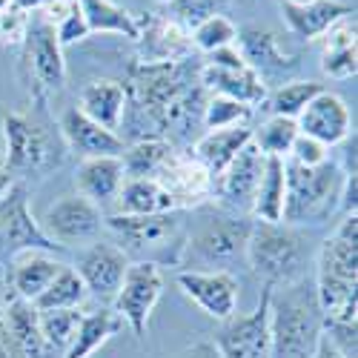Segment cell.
Segmentation results:
<instances>
[{
    "label": "cell",
    "mask_w": 358,
    "mask_h": 358,
    "mask_svg": "<svg viewBox=\"0 0 358 358\" xmlns=\"http://www.w3.org/2000/svg\"><path fill=\"white\" fill-rule=\"evenodd\" d=\"M169 12H172V20L181 23L187 32H192V29L198 23H203L206 17L213 15H221L224 9V0H169Z\"/></svg>",
    "instance_id": "ab89813d"
},
{
    "label": "cell",
    "mask_w": 358,
    "mask_h": 358,
    "mask_svg": "<svg viewBox=\"0 0 358 358\" xmlns=\"http://www.w3.org/2000/svg\"><path fill=\"white\" fill-rule=\"evenodd\" d=\"M321 83L315 80H289V83H281L275 92L266 95V109H270V115H281V117H295L304 112V106L321 92Z\"/></svg>",
    "instance_id": "e575fe53"
},
{
    "label": "cell",
    "mask_w": 358,
    "mask_h": 358,
    "mask_svg": "<svg viewBox=\"0 0 358 358\" xmlns=\"http://www.w3.org/2000/svg\"><path fill=\"white\" fill-rule=\"evenodd\" d=\"M29 20H32V15L17 9L15 3L0 12V46H23Z\"/></svg>",
    "instance_id": "60d3db41"
},
{
    "label": "cell",
    "mask_w": 358,
    "mask_h": 358,
    "mask_svg": "<svg viewBox=\"0 0 358 358\" xmlns=\"http://www.w3.org/2000/svg\"><path fill=\"white\" fill-rule=\"evenodd\" d=\"M178 213L169 192L155 178H127L115 198V215H161Z\"/></svg>",
    "instance_id": "f1b7e54d"
},
{
    "label": "cell",
    "mask_w": 358,
    "mask_h": 358,
    "mask_svg": "<svg viewBox=\"0 0 358 358\" xmlns=\"http://www.w3.org/2000/svg\"><path fill=\"white\" fill-rule=\"evenodd\" d=\"M164 295V273L158 264L132 261L121 281V289L112 298V310L121 318L138 341L146 338L149 318H152L158 301Z\"/></svg>",
    "instance_id": "30bf717a"
},
{
    "label": "cell",
    "mask_w": 358,
    "mask_h": 358,
    "mask_svg": "<svg viewBox=\"0 0 358 358\" xmlns=\"http://www.w3.org/2000/svg\"><path fill=\"white\" fill-rule=\"evenodd\" d=\"M313 358H344L330 341H327V338H321V344H318V350H315V355Z\"/></svg>",
    "instance_id": "c3c4849f"
},
{
    "label": "cell",
    "mask_w": 358,
    "mask_h": 358,
    "mask_svg": "<svg viewBox=\"0 0 358 358\" xmlns=\"http://www.w3.org/2000/svg\"><path fill=\"white\" fill-rule=\"evenodd\" d=\"M284 192H287V166H284V158L266 155L250 215H255V221H270V224L281 221Z\"/></svg>",
    "instance_id": "1f68e13d"
},
{
    "label": "cell",
    "mask_w": 358,
    "mask_h": 358,
    "mask_svg": "<svg viewBox=\"0 0 358 358\" xmlns=\"http://www.w3.org/2000/svg\"><path fill=\"white\" fill-rule=\"evenodd\" d=\"M298 138V127L292 117H281V115H270L261 127L252 129V143L261 149L264 155H275V158H287L292 141Z\"/></svg>",
    "instance_id": "d590c367"
},
{
    "label": "cell",
    "mask_w": 358,
    "mask_h": 358,
    "mask_svg": "<svg viewBox=\"0 0 358 358\" xmlns=\"http://www.w3.org/2000/svg\"><path fill=\"white\" fill-rule=\"evenodd\" d=\"M106 229L117 238V247L129 261L149 264H175L181 258L187 238L184 213H161V215H106Z\"/></svg>",
    "instance_id": "8992f818"
},
{
    "label": "cell",
    "mask_w": 358,
    "mask_h": 358,
    "mask_svg": "<svg viewBox=\"0 0 358 358\" xmlns=\"http://www.w3.org/2000/svg\"><path fill=\"white\" fill-rule=\"evenodd\" d=\"M121 327H124V321L115 315L112 307H101L95 313H83L78 330H75V338L66 347L64 358H89L95 350H101L117 330H121Z\"/></svg>",
    "instance_id": "4dcf8cb0"
},
{
    "label": "cell",
    "mask_w": 358,
    "mask_h": 358,
    "mask_svg": "<svg viewBox=\"0 0 358 358\" xmlns=\"http://www.w3.org/2000/svg\"><path fill=\"white\" fill-rule=\"evenodd\" d=\"M198 80L201 86L206 89L210 95H218V98H229V101H238V103H247V106H258L266 101L270 89L266 83L247 66V69H218V66H210V64H201L198 69Z\"/></svg>",
    "instance_id": "603a6c76"
},
{
    "label": "cell",
    "mask_w": 358,
    "mask_h": 358,
    "mask_svg": "<svg viewBox=\"0 0 358 358\" xmlns=\"http://www.w3.org/2000/svg\"><path fill=\"white\" fill-rule=\"evenodd\" d=\"M0 324H3L9 344H12L17 358H61V352L52 350L49 341L41 333L35 304H29V301H23V298L12 295Z\"/></svg>",
    "instance_id": "44dd1931"
},
{
    "label": "cell",
    "mask_w": 358,
    "mask_h": 358,
    "mask_svg": "<svg viewBox=\"0 0 358 358\" xmlns=\"http://www.w3.org/2000/svg\"><path fill=\"white\" fill-rule=\"evenodd\" d=\"M324 338L330 341L344 358H358V324L324 321Z\"/></svg>",
    "instance_id": "b9f144b4"
},
{
    "label": "cell",
    "mask_w": 358,
    "mask_h": 358,
    "mask_svg": "<svg viewBox=\"0 0 358 358\" xmlns=\"http://www.w3.org/2000/svg\"><path fill=\"white\" fill-rule=\"evenodd\" d=\"M192 46L203 55H210L215 49H224V46H232L238 41V26L221 12V15H213V17H206L203 23H198L192 32Z\"/></svg>",
    "instance_id": "f35d334b"
},
{
    "label": "cell",
    "mask_w": 358,
    "mask_h": 358,
    "mask_svg": "<svg viewBox=\"0 0 358 358\" xmlns=\"http://www.w3.org/2000/svg\"><path fill=\"white\" fill-rule=\"evenodd\" d=\"M78 6L89 32L121 35V38L138 41V17L129 9L112 3V0H78Z\"/></svg>",
    "instance_id": "d6a6232c"
},
{
    "label": "cell",
    "mask_w": 358,
    "mask_h": 358,
    "mask_svg": "<svg viewBox=\"0 0 358 358\" xmlns=\"http://www.w3.org/2000/svg\"><path fill=\"white\" fill-rule=\"evenodd\" d=\"M89 298L80 275L75 266H64L61 273L52 278V284L35 298V310H80V304Z\"/></svg>",
    "instance_id": "836d02e7"
},
{
    "label": "cell",
    "mask_w": 358,
    "mask_h": 358,
    "mask_svg": "<svg viewBox=\"0 0 358 358\" xmlns=\"http://www.w3.org/2000/svg\"><path fill=\"white\" fill-rule=\"evenodd\" d=\"M181 292L195 301L206 315L215 321H227L238 310V278L232 273H195L178 270L175 275Z\"/></svg>",
    "instance_id": "ac0fdd59"
},
{
    "label": "cell",
    "mask_w": 358,
    "mask_h": 358,
    "mask_svg": "<svg viewBox=\"0 0 358 358\" xmlns=\"http://www.w3.org/2000/svg\"><path fill=\"white\" fill-rule=\"evenodd\" d=\"M127 181L121 155H101V158H83L78 172H75V187L78 195L98 203L101 210L106 203H115L117 192H121Z\"/></svg>",
    "instance_id": "cb8c5ba5"
},
{
    "label": "cell",
    "mask_w": 358,
    "mask_h": 358,
    "mask_svg": "<svg viewBox=\"0 0 358 358\" xmlns=\"http://www.w3.org/2000/svg\"><path fill=\"white\" fill-rule=\"evenodd\" d=\"M155 3H169V0H155Z\"/></svg>",
    "instance_id": "f5cc1de1"
},
{
    "label": "cell",
    "mask_w": 358,
    "mask_h": 358,
    "mask_svg": "<svg viewBox=\"0 0 358 358\" xmlns=\"http://www.w3.org/2000/svg\"><path fill=\"white\" fill-rule=\"evenodd\" d=\"M129 258L117 244H106V241H92L89 247H83L75 258V273L80 275L83 287L89 295L101 298V301H112L121 289V281L129 270Z\"/></svg>",
    "instance_id": "5bb4252c"
},
{
    "label": "cell",
    "mask_w": 358,
    "mask_h": 358,
    "mask_svg": "<svg viewBox=\"0 0 358 358\" xmlns=\"http://www.w3.org/2000/svg\"><path fill=\"white\" fill-rule=\"evenodd\" d=\"M206 64L210 66H218V69H247V61L238 52V46H224V49H215L206 55Z\"/></svg>",
    "instance_id": "ee69618b"
},
{
    "label": "cell",
    "mask_w": 358,
    "mask_h": 358,
    "mask_svg": "<svg viewBox=\"0 0 358 358\" xmlns=\"http://www.w3.org/2000/svg\"><path fill=\"white\" fill-rule=\"evenodd\" d=\"M138 57L141 64H172V61H187L195 52L189 32L175 23L172 17L146 15L138 20Z\"/></svg>",
    "instance_id": "e0dca14e"
},
{
    "label": "cell",
    "mask_w": 358,
    "mask_h": 358,
    "mask_svg": "<svg viewBox=\"0 0 358 358\" xmlns=\"http://www.w3.org/2000/svg\"><path fill=\"white\" fill-rule=\"evenodd\" d=\"M350 15H355V6L341 3V0H313V3L304 6H292L281 0L284 26L301 41H321L338 20Z\"/></svg>",
    "instance_id": "7402d4cb"
},
{
    "label": "cell",
    "mask_w": 358,
    "mask_h": 358,
    "mask_svg": "<svg viewBox=\"0 0 358 358\" xmlns=\"http://www.w3.org/2000/svg\"><path fill=\"white\" fill-rule=\"evenodd\" d=\"M295 127H298V135H307V138L324 143L327 149L338 146L352 135L350 106L344 103V98L330 92V89H321L304 106V112L295 117Z\"/></svg>",
    "instance_id": "9a60e30c"
},
{
    "label": "cell",
    "mask_w": 358,
    "mask_h": 358,
    "mask_svg": "<svg viewBox=\"0 0 358 358\" xmlns=\"http://www.w3.org/2000/svg\"><path fill=\"white\" fill-rule=\"evenodd\" d=\"M341 213L344 215H352L355 213V206H358V175L355 172H347L344 175V187H341Z\"/></svg>",
    "instance_id": "f6af8a7d"
},
{
    "label": "cell",
    "mask_w": 358,
    "mask_h": 358,
    "mask_svg": "<svg viewBox=\"0 0 358 358\" xmlns=\"http://www.w3.org/2000/svg\"><path fill=\"white\" fill-rule=\"evenodd\" d=\"M172 358H221V355H218V350H215L213 341H198V344L181 350L178 355H172Z\"/></svg>",
    "instance_id": "bcb514c9"
},
{
    "label": "cell",
    "mask_w": 358,
    "mask_h": 358,
    "mask_svg": "<svg viewBox=\"0 0 358 358\" xmlns=\"http://www.w3.org/2000/svg\"><path fill=\"white\" fill-rule=\"evenodd\" d=\"M57 132H61L69 152L80 155V161L83 158H101V155H121L124 146H127L121 135L98 127L95 121H89L78 106H72L61 115Z\"/></svg>",
    "instance_id": "ffe728a7"
},
{
    "label": "cell",
    "mask_w": 358,
    "mask_h": 358,
    "mask_svg": "<svg viewBox=\"0 0 358 358\" xmlns=\"http://www.w3.org/2000/svg\"><path fill=\"white\" fill-rule=\"evenodd\" d=\"M287 158L301 164V166H315V164L330 158V149H327L324 143H318V141H313V138H307V135H298L292 141V149H289Z\"/></svg>",
    "instance_id": "7bdbcfd3"
},
{
    "label": "cell",
    "mask_w": 358,
    "mask_h": 358,
    "mask_svg": "<svg viewBox=\"0 0 358 358\" xmlns=\"http://www.w3.org/2000/svg\"><path fill=\"white\" fill-rule=\"evenodd\" d=\"M106 227V215L98 203H92L83 195H64L55 201L41 218V229L52 241L66 250L72 244H92L98 241L101 229Z\"/></svg>",
    "instance_id": "8fae6325"
},
{
    "label": "cell",
    "mask_w": 358,
    "mask_h": 358,
    "mask_svg": "<svg viewBox=\"0 0 358 358\" xmlns=\"http://www.w3.org/2000/svg\"><path fill=\"white\" fill-rule=\"evenodd\" d=\"M0 321H3V310H0Z\"/></svg>",
    "instance_id": "db71d44e"
},
{
    "label": "cell",
    "mask_w": 358,
    "mask_h": 358,
    "mask_svg": "<svg viewBox=\"0 0 358 358\" xmlns=\"http://www.w3.org/2000/svg\"><path fill=\"white\" fill-rule=\"evenodd\" d=\"M64 261L55 258V252H41V250H29L20 252L9 264V281L15 289V298L35 304V298L52 284V278L64 270Z\"/></svg>",
    "instance_id": "d4e9b609"
},
{
    "label": "cell",
    "mask_w": 358,
    "mask_h": 358,
    "mask_svg": "<svg viewBox=\"0 0 358 358\" xmlns=\"http://www.w3.org/2000/svg\"><path fill=\"white\" fill-rule=\"evenodd\" d=\"M324 338V313L315 287L301 278L273 289L270 298V352L266 358H313Z\"/></svg>",
    "instance_id": "7a4b0ae2"
},
{
    "label": "cell",
    "mask_w": 358,
    "mask_h": 358,
    "mask_svg": "<svg viewBox=\"0 0 358 358\" xmlns=\"http://www.w3.org/2000/svg\"><path fill=\"white\" fill-rule=\"evenodd\" d=\"M287 166V192H284V213L281 224L301 227V224H324L338 210L344 169L338 161H321L315 166H301L284 158Z\"/></svg>",
    "instance_id": "277c9868"
},
{
    "label": "cell",
    "mask_w": 358,
    "mask_h": 358,
    "mask_svg": "<svg viewBox=\"0 0 358 358\" xmlns=\"http://www.w3.org/2000/svg\"><path fill=\"white\" fill-rule=\"evenodd\" d=\"M175 143L166 138H141L124 146L121 164L127 178H158L164 166L175 158Z\"/></svg>",
    "instance_id": "f546056e"
},
{
    "label": "cell",
    "mask_w": 358,
    "mask_h": 358,
    "mask_svg": "<svg viewBox=\"0 0 358 358\" xmlns=\"http://www.w3.org/2000/svg\"><path fill=\"white\" fill-rule=\"evenodd\" d=\"M155 181L169 192L178 213L203 206L213 198V187H215V178L210 175V169L198 164L192 155H181V152L164 166V172Z\"/></svg>",
    "instance_id": "d6986e66"
},
{
    "label": "cell",
    "mask_w": 358,
    "mask_h": 358,
    "mask_svg": "<svg viewBox=\"0 0 358 358\" xmlns=\"http://www.w3.org/2000/svg\"><path fill=\"white\" fill-rule=\"evenodd\" d=\"M80 310H38V324H41V333L43 338L49 341L52 350L66 352V347L72 344L75 338V330H78V324H80Z\"/></svg>",
    "instance_id": "8d00e7d4"
},
{
    "label": "cell",
    "mask_w": 358,
    "mask_h": 358,
    "mask_svg": "<svg viewBox=\"0 0 358 358\" xmlns=\"http://www.w3.org/2000/svg\"><path fill=\"white\" fill-rule=\"evenodd\" d=\"M0 358H17L15 350H12V344H9V336L3 330V324H0Z\"/></svg>",
    "instance_id": "681fc988"
},
{
    "label": "cell",
    "mask_w": 358,
    "mask_h": 358,
    "mask_svg": "<svg viewBox=\"0 0 358 358\" xmlns=\"http://www.w3.org/2000/svg\"><path fill=\"white\" fill-rule=\"evenodd\" d=\"M6 132V158L3 166L17 178H43L46 172L57 169L66 158L64 138L52 132L41 117L29 112H9L3 117Z\"/></svg>",
    "instance_id": "52a82bcc"
},
{
    "label": "cell",
    "mask_w": 358,
    "mask_h": 358,
    "mask_svg": "<svg viewBox=\"0 0 358 358\" xmlns=\"http://www.w3.org/2000/svg\"><path fill=\"white\" fill-rule=\"evenodd\" d=\"M315 298L324 321L355 324L358 310V213L344 215L318 250Z\"/></svg>",
    "instance_id": "6da1fadb"
},
{
    "label": "cell",
    "mask_w": 358,
    "mask_h": 358,
    "mask_svg": "<svg viewBox=\"0 0 358 358\" xmlns=\"http://www.w3.org/2000/svg\"><path fill=\"white\" fill-rule=\"evenodd\" d=\"M252 141V127H229V129H210L201 135L192 146V158L210 169L213 178H218L241 149Z\"/></svg>",
    "instance_id": "4316f807"
},
{
    "label": "cell",
    "mask_w": 358,
    "mask_h": 358,
    "mask_svg": "<svg viewBox=\"0 0 358 358\" xmlns=\"http://www.w3.org/2000/svg\"><path fill=\"white\" fill-rule=\"evenodd\" d=\"M264 161H266V155L250 141L241 152L235 155V161L215 178L213 198H218L224 213H232V215L252 213V201H255V189H258L261 172H264Z\"/></svg>",
    "instance_id": "4fadbf2b"
},
{
    "label": "cell",
    "mask_w": 358,
    "mask_h": 358,
    "mask_svg": "<svg viewBox=\"0 0 358 358\" xmlns=\"http://www.w3.org/2000/svg\"><path fill=\"white\" fill-rule=\"evenodd\" d=\"M12 3H15L17 9L29 12V15H35V12H41L46 3H52V0H12Z\"/></svg>",
    "instance_id": "7dc6e473"
},
{
    "label": "cell",
    "mask_w": 358,
    "mask_h": 358,
    "mask_svg": "<svg viewBox=\"0 0 358 358\" xmlns=\"http://www.w3.org/2000/svg\"><path fill=\"white\" fill-rule=\"evenodd\" d=\"M250 270L266 284V287H287L307 278V247L304 238L295 227H287L281 221H252L250 238H247V258Z\"/></svg>",
    "instance_id": "5b68a950"
},
{
    "label": "cell",
    "mask_w": 358,
    "mask_h": 358,
    "mask_svg": "<svg viewBox=\"0 0 358 358\" xmlns=\"http://www.w3.org/2000/svg\"><path fill=\"white\" fill-rule=\"evenodd\" d=\"M321 72L333 80H350L358 72V46H355V15L338 20L324 38Z\"/></svg>",
    "instance_id": "83f0119b"
},
{
    "label": "cell",
    "mask_w": 358,
    "mask_h": 358,
    "mask_svg": "<svg viewBox=\"0 0 358 358\" xmlns=\"http://www.w3.org/2000/svg\"><path fill=\"white\" fill-rule=\"evenodd\" d=\"M12 6V0H0V12H3V9H9Z\"/></svg>",
    "instance_id": "816d5d0a"
},
{
    "label": "cell",
    "mask_w": 358,
    "mask_h": 358,
    "mask_svg": "<svg viewBox=\"0 0 358 358\" xmlns=\"http://www.w3.org/2000/svg\"><path fill=\"white\" fill-rule=\"evenodd\" d=\"M270 298L273 287H261L258 307L250 315H232L215 336L221 358H266L270 352Z\"/></svg>",
    "instance_id": "7c38bea8"
},
{
    "label": "cell",
    "mask_w": 358,
    "mask_h": 358,
    "mask_svg": "<svg viewBox=\"0 0 358 358\" xmlns=\"http://www.w3.org/2000/svg\"><path fill=\"white\" fill-rule=\"evenodd\" d=\"M250 227L252 221H247V215L224 210L203 215L192 229L187 227L178 266L195 273H232V266L247 258Z\"/></svg>",
    "instance_id": "3957f363"
},
{
    "label": "cell",
    "mask_w": 358,
    "mask_h": 358,
    "mask_svg": "<svg viewBox=\"0 0 358 358\" xmlns=\"http://www.w3.org/2000/svg\"><path fill=\"white\" fill-rule=\"evenodd\" d=\"M255 109L247 106V103H238V101H229V98H218V95H210L203 106V117L201 124L206 129H229V127H250Z\"/></svg>",
    "instance_id": "74e56055"
},
{
    "label": "cell",
    "mask_w": 358,
    "mask_h": 358,
    "mask_svg": "<svg viewBox=\"0 0 358 358\" xmlns=\"http://www.w3.org/2000/svg\"><path fill=\"white\" fill-rule=\"evenodd\" d=\"M284 3H292V6H304V3H313V0H284Z\"/></svg>",
    "instance_id": "f907efd6"
},
{
    "label": "cell",
    "mask_w": 358,
    "mask_h": 358,
    "mask_svg": "<svg viewBox=\"0 0 358 358\" xmlns=\"http://www.w3.org/2000/svg\"><path fill=\"white\" fill-rule=\"evenodd\" d=\"M238 52L247 61V66L264 80H278V78H287L292 75L298 66H301V57L298 55H287L281 49V41L273 29H261V26H247L238 32V41H235Z\"/></svg>",
    "instance_id": "2e32d148"
},
{
    "label": "cell",
    "mask_w": 358,
    "mask_h": 358,
    "mask_svg": "<svg viewBox=\"0 0 358 358\" xmlns=\"http://www.w3.org/2000/svg\"><path fill=\"white\" fill-rule=\"evenodd\" d=\"M23 64L29 69L32 98L38 106L46 103L49 92H61L64 89V83H66L64 46L57 43L55 26L46 23L41 15H32V20H29V32L23 41Z\"/></svg>",
    "instance_id": "9c48e42d"
},
{
    "label": "cell",
    "mask_w": 358,
    "mask_h": 358,
    "mask_svg": "<svg viewBox=\"0 0 358 358\" xmlns=\"http://www.w3.org/2000/svg\"><path fill=\"white\" fill-rule=\"evenodd\" d=\"M61 252L52 238L41 229V221L32 215L26 184L15 181V187L0 198V266H9L20 252Z\"/></svg>",
    "instance_id": "ba28073f"
},
{
    "label": "cell",
    "mask_w": 358,
    "mask_h": 358,
    "mask_svg": "<svg viewBox=\"0 0 358 358\" xmlns=\"http://www.w3.org/2000/svg\"><path fill=\"white\" fill-rule=\"evenodd\" d=\"M78 109L95 121L98 127L117 132L124 121V109H127V92H124V83L109 80V78H98V80H89L80 89V98H78Z\"/></svg>",
    "instance_id": "484cf974"
}]
</instances>
